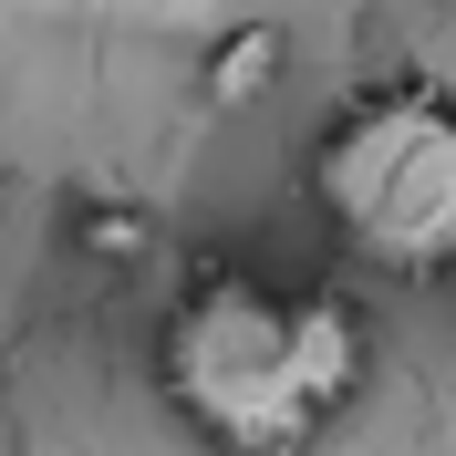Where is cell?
I'll return each instance as SVG.
<instances>
[{"mask_svg":"<svg viewBox=\"0 0 456 456\" xmlns=\"http://www.w3.org/2000/svg\"><path fill=\"white\" fill-rule=\"evenodd\" d=\"M156 384L218 456H312L373 384V322L332 281L290 290L208 259L156 322Z\"/></svg>","mask_w":456,"mask_h":456,"instance_id":"cell-1","label":"cell"},{"mask_svg":"<svg viewBox=\"0 0 456 456\" xmlns=\"http://www.w3.org/2000/svg\"><path fill=\"white\" fill-rule=\"evenodd\" d=\"M312 208L332 239L384 281H446L456 270V94L404 73L373 84L322 125L312 145Z\"/></svg>","mask_w":456,"mask_h":456,"instance_id":"cell-2","label":"cell"},{"mask_svg":"<svg viewBox=\"0 0 456 456\" xmlns=\"http://www.w3.org/2000/svg\"><path fill=\"white\" fill-rule=\"evenodd\" d=\"M281 31H270V21H239V31H218V42H208V73H198V84H208V104H259V94H270V84H281Z\"/></svg>","mask_w":456,"mask_h":456,"instance_id":"cell-3","label":"cell"},{"mask_svg":"<svg viewBox=\"0 0 456 456\" xmlns=\"http://www.w3.org/2000/svg\"><path fill=\"white\" fill-rule=\"evenodd\" d=\"M73 239H84L94 259H135L156 228H145V208H135V198H94L84 218H73Z\"/></svg>","mask_w":456,"mask_h":456,"instance_id":"cell-4","label":"cell"}]
</instances>
